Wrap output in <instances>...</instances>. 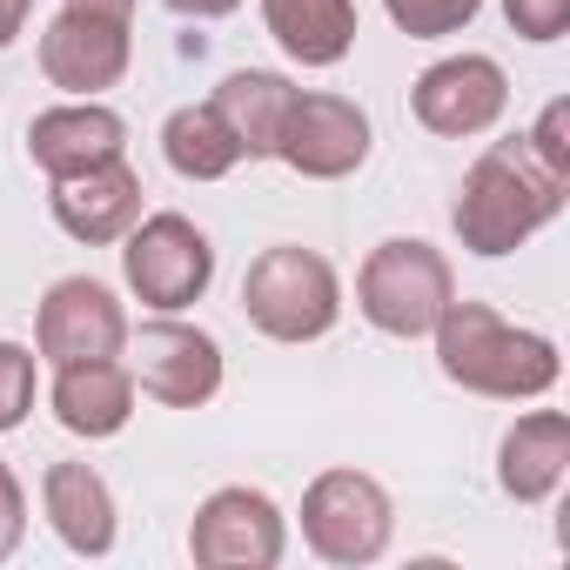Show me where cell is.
<instances>
[{
    "label": "cell",
    "mask_w": 570,
    "mask_h": 570,
    "mask_svg": "<svg viewBox=\"0 0 570 570\" xmlns=\"http://www.w3.org/2000/svg\"><path fill=\"white\" fill-rule=\"evenodd\" d=\"M128 21H108V14H81V8H61L41 35V75L75 95V101H95L108 95L121 75H128Z\"/></svg>",
    "instance_id": "7c38bea8"
},
{
    "label": "cell",
    "mask_w": 570,
    "mask_h": 570,
    "mask_svg": "<svg viewBox=\"0 0 570 570\" xmlns=\"http://www.w3.org/2000/svg\"><path fill=\"white\" fill-rule=\"evenodd\" d=\"M503 14L523 41H557L570 28V0H503Z\"/></svg>",
    "instance_id": "cb8c5ba5"
},
{
    "label": "cell",
    "mask_w": 570,
    "mask_h": 570,
    "mask_svg": "<svg viewBox=\"0 0 570 570\" xmlns=\"http://www.w3.org/2000/svg\"><path fill=\"white\" fill-rule=\"evenodd\" d=\"M563 470H570V416L563 410H530V416H517L503 430V450H497L503 497L543 503V497H557Z\"/></svg>",
    "instance_id": "2e32d148"
},
{
    "label": "cell",
    "mask_w": 570,
    "mask_h": 570,
    "mask_svg": "<svg viewBox=\"0 0 570 570\" xmlns=\"http://www.w3.org/2000/svg\"><path fill=\"white\" fill-rule=\"evenodd\" d=\"M436 370L470 390V396H497V403H530L550 396L563 376V356L550 336L503 323L490 303H450L436 316Z\"/></svg>",
    "instance_id": "6da1fadb"
},
{
    "label": "cell",
    "mask_w": 570,
    "mask_h": 570,
    "mask_svg": "<svg viewBox=\"0 0 570 570\" xmlns=\"http://www.w3.org/2000/svg\"><path fill=\"white\" fill-rule=\"evenodd\" d=\"M282 543H289V523H282L275 497L248 483L215 490L188 523V557L202 570H275Z\"/></svg>",
    "instance_id": "52a82bcc"
},
{
    "label": "cell",
    "mask_w": 570,
    "mask_h": 570,
    "mask_svg": "<svg viewBox=\"0 0 570 570\" xmlns=\"http://www.w3.org/2000/svg\"><path fill=\"white\" fill-rule=\"evenodd\" d=\"M48 202H55V222H61L75 242L101 248V242H121V235L141 222V175L115 155V161L81 168V175H61Z\"/></svg>",
    "instance_id": "4fadbf2b"
},
{
    "label": "cell",
    "mask_w": 570,
    "mask_h": 570,
    "mask_svg": "<svg viewBox=\"0 0 570 570\" xmlns=\"http://www.w3.org/2000/svg\"><path fill=\"white\" fill-rule=\"evenodd\" d=\"M390 530H396V503L370 470H323L303 490V537L323 563L343 570L376 563L390 550Z\"/></svg>",
    "instance_id": "8992f818"
},
{
    "label": "cell",
    "mask_w": 570,
    "mask_h": 570,
    "mask_svg": "<svg viewBox=\"0 0 570 570\" xmlns=\"http://www.w3.org/2000/svg\"><path fill=\"white\" fill-rule=\"evenodd\" d=\"M81 14H108V21H135V0H68Z\"/></svg>",
    "instance_id": "83f0119b"
},
{
    "label": "cell",
    "mask_w": 570,
    "mask_h": 570,
    "mask_svg": "<svg viewBox=\"0 0 570 570\" xmlns=\"http://www.w3.org/2000/svg\"><path fill=\"white\" fill-rule=\"evenodd\" d=\"M21 537H28V490H21V476L8 463H0V563L21 550Z\"/></svg>",
    "instance_id": "d4e9b609"
},
{
    "label": "cell",
    "mask_w": 570,
    "mask_h": 570,
    "mask_svg": "<svg viewBox=\"0 0 570 570\" xmlns=\"http://www.w3.org/2000/svg\"><path fill=\"white\" fill-rule=\"evenodd\" d=\"M523 148L537 155V168H550L557 181H570V101H550L537 115V128L523 135Z\"/></svg>",
    "instance_id": "603a6c76"
},
{
    "label": "cell",
    "mask_w": 570,
    "mask_h": 570,
    "mask_svg": "<svg viewBox=\"0 0 570 570\" xmlns=\"http://www.w3.org/2000/svg\"><path fill=\"white\" fill-rule=\"evenodd\" d=\"M41 510H48L55 537L75 557H108L115 550V490L95 463H55L41 476Z\"/></svg>",
    "instance_id": "e0dca14e"
},
{
    "label": "cell",
    "mask_w": 570,
    "mask_h": 570,
    "mask_svg": "<svg viewBox=\"0 0 570 570\" xmlns=\"http://www.w3.org/2000/svg\"><path fill=\"white\" fill-rule=\"evenodd\" d=\"M563 195H570V181H557L550 168H537V155H530L523 135H517V141H497V148H483V155L470 161L450 222H456V242H463L470 255L497 262V255L523 248L543 222H557Z\"/></svg>",
    "instance_id": "7a4b0ae2"
},
{
    "label": "cell",
    "mask_w": 570,
    "mask_h": 570,
    "mask_svg": "<svg viewBox=\"0 0 570 570\" xmlns=\"http://www.w3.org/2000/svg\"><path fill=\"white\" fill-rule=\"evenodd\" d=\"M383 8L410 41H443V35H463L483 14V0H383Z\"/></svg>",
    "instance_id": "44dd1931"
},
{
    "label": "cell",
    "mask_w": 570,
    "mask_h": 570,
    "mask_svg": "<svg viewBox=\"0 0 570 570\" xmlns=\"http://www.w3.org/2000/svg\"><path fill=\"white\" fill-rule=\"evenodd\" d=\"M35 350L61 370V363H101L128 350V309L108 282L95 275H61L55 289L41 296L35 316Z\"/></svg>",
    "instance_id": "9c48e42d"
},
{
    "label": "cell",
    "mask_w": 570,
    "mask_h": 570,
    "mask_svg": "<svg viewBox=\"0 0 570 570\" xmlns=\"http://www.w3.org/2000/svg\"><path fill=\"white\" fill-rule=\"evenodd\" d=\"M370 141H376V128L350 95H296L275 161H289L309 181H343L370 161Z\"/></svg>",
    "instance_id": "8fae6325"
},
{
    "label": "cell",
    "mask_w": 570,
    "mask_h": 570,
    "mask_svg": "<svg viewBox=\"0 0 570 570\" xmlns=\"http://www.w3.org/2000/svg\"><path fill=\"white\" fill-rule=\"evenodd\" d=\"M303 88H289V75H268V68H235L222 75V88L208 95V108L228 121V135L242 141L248 161H268L282 148V128H289V108H296Z\"/></svg>",
    "instance_id": "ac0fdd59"
},
{
    "label": "cell",
    "mask_w": 570,
    "mask_h": 570,
    "mask_svg": "<svg viewBox=\"0 0 570 570\" xmlns=\"http://www.w3.org/2000/svg\"><path fill=\"white\" fill-rule=\"evenodd\" d=\"M121 148H128V121L101 101H68V108H48L28 121V155L48 181L81 175L95 161H115Z\"/></svg>",
    "instance_id": "5bb4252c"
},
{
    "label": "cell",
    "mask_w": 570,
    "mask_h": 570,
    "mask_svg": "<svg viewBox=\"0 0 570 570\" xmlns=\"http://www.w3.org/2000/svg\"><path fill=\"white\" fill-rule=\"evenodd\" d=\"M262 21L303 68H336L356 48V0H262Z\"/></svg>",
    "instance_id": "d6986e66"
},
{
    "label": "cell",
    "mask_w": 570,
    "mask_h": 570,
    "mask_svg": "<svg viewBox=\"0 0 570 570\" xmlns=\"http://www.w3.org/2000/svg\"><path fill=\"white\" fill-rule=\"evenodd\" d=\"M161 155H168V168L181 181H222V175H235L248 161L242 141L228 135V121L208 101H188V108H175L161 121Z\"/></svg>",
    "instance_id": "ffe728a7"
},
{
    "label": "cell",
    "mask_w": 570,
    "mask_h": 570,
    "mask_svg": "<svg viewBox=\"0 0 570 570\" xmlns=\"http://www.w3.org/2000/svg\"><path fill=\"white\" fill-rule=\"evenodd\" d=\"M55 416L61 430L101 443V436H121L128 416H135V376L121 356H101V363H61L55 370Z\"/></svg>",
    "instance_id": "9a60e30c"
},
{
    "label": "cell",
    "mask_w": 570,
    "mask_h": 570,
    "mask_svg": "<svg viewBox=\"0 0 570 570\" xmlns=\"http://www.w3.org/2000/svg\"><path fill=\"white\" fill-rule=\"evenodd\" d=\"M175 14H188V21H222V14H235L242 0H168Z\"/></svg>",
    "instance_id": "4316f807"
},
{
    "label": "cell",
    "mask_w": 570,
    "mask_h": 570,
    "mask_svg": "<svg viewBox=\"0 0 570 570\" xmlns=\"http://www.w3.org/2000/svg\"><path fill=\"white\" fill-rule=\"evenodd\" d=\"M242 316L268 343H316L343 316V282L316 248H296V242L262 248L242 275Z\"/></svg>",
    "instance_id": "3957f363"
},
{
    "label": "cell",
    "mask_w": 570,
    "mask_h": 570,
    "mask_svg": "<svg viewBox=\"0 0 570 570\" xmlns=\"http://www.w3.org/2000/svg\"><path fill=\"white\" fill-rule=\"evenodd\" d=\"M128 376L161 410H202L222 390V343L175 316L141 323V336H128Z\"/></svg>",
    "instance_id": "ba28073f"
},
{
    "label": "cell",
    "mask_w": 570,
    "mask_h": 570,
    "mask_svg": "<svg viewBox=\"0 0 570 570\" xmlns=\"http://www.w3.org/2000/svg\"><path fill=\"white\" fill-rule=\"evenodd\" d=\"M456 303V275H450V255L416 242V235H396V242H376L370 262L356 268V309L370 330L383 336H430L436 316Z\"/></svg>",
    "instance_id": "277c9868"
},
{
    "label": "cell",
    "mask_w": 570,
    "mask_h": 570,
    "mask_svg": "<svg viewBox=\"0 0 570 570\" xmlns=\"http://www.w3.org/2000/svg\"><path fill=\"white\" fill-rule=\"evenodd\" d=\"M121 275H128V289L141 296V309L175 316V309H188V303L208 296V282H215V242L188 215H175V208L141 215L121 235Z\"/></svg>",
    "instance_id": "5b68a950"
},
{
    "label": "cell",
    "mask_w": 570,
    "mask_h": 570,
    "mask_svg": "<svg viewBox=\"0 0 570 570\" xmlns=\"http://www.w3.org/2000/svg\"><path fill=\"white\" fill-rule=\"evenodd\" d=\"M410 108L430 135L443 141H470V135H490L510 108V75L490 61V55H450L436 68L416 75L410 88Z\"/></svg>",
    "instance_id": "30bf717a"
},
{
    "label": "cell",
    "mask_w": 570,
    "mask_h": 570,
    "mask_svg": "<svg viewBox=\"0 0 570 570\" xmlns=\"http://www.w3.org/2000/svg\"><path fill=\"white\" fill-rule=\"evenodd\" d=\"M28 410H35V350L0 343V436L21 430Z\"/></svg>",
    "instance_id": "7402d4cb"
},
{
    "label": "cell",
    "mask_w": 570,
    "mask_h": 570,
    "mask_svg": "<svg viewBox=\"0 0 570 570\" xmlns=\"http://www.w3.org/2000/svg\"><path fill=\"white\" fill-rule=\"evenodd\" d=\"M28 8H35V0H0V48H14V41H21Z\"/></svg>",
    "instance_id": "484cf974"
}]
</instances>
